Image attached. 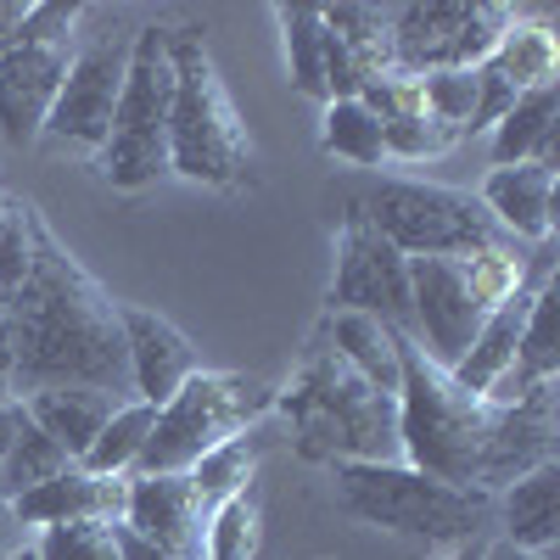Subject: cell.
I'll return each mask as SVG.
<instances>
[{
	"label": "cell",
	"instance_id": "obj_1",
	"mask_svg": "<svg viewBox=\"0 0 560 560\" xmlns=\"http://www.w3.org/2000/svg\"><path fill=\"white\" fill-rule=\"evenodd\" d=\"M0 314L12 325V353H18V398L45 387H96L129 404V348L118 303L102 292L68 247L51 236V224H34L28 264L0 298Z\"/></svg>",
	"mask_w": 560,
	"mask_h": 560
},
{
	"label": "cell",
	"instance_id": "obj_2",
	"mask_svg": "<svg viewBox=\"0 0 560 560\" xmlns=\"http://www.w3.org/2000/svg\"><path fill=\"white\" fill-rule=\"evenodd\" d=\"M275 415L287 420L292 448L314 465H393L398 448V398L376 393L359 370L331 348V337L314 331L292 382L275 387Z\"/></svg>",
	"mask_w": 560,
	"mask_h": 560
},
{
	"label": "cell",
	"instance_id": "obj_3",
	"mask_svg": "<svg viewBox=\"0 0 560 560\" xmlns=\"http://www.w3.org/2000/svg\"><path fill=\"white\" fill-rule=\"evenodd\" d=\"M538 264H527L522 247H499V253H471V258H409V314L415 331L409 342H420L432 364L454 370L471 353L482 319L516 298L527 280L555 275L549 264V242L533 253Z\"/></svg>",
	"mask_w": 560,
	"mask_h": 560
},
{
	"label": "cell",
	"instance_id": "obj_4",
	"mask_svg": "<svg viewBox=\"0 0 560 560\" xmlns=\"http://www.w3.org/2000/svg\"><path fill=\"white\" fill-rule=\"evenodd\" d=\"M499 427V409L465 393L443 364L420 353V342L398 337V448L404 465L454 488L482 482V454ZM482 493V488H477Z\"/></svg>",
	"mask_w": 560,
	"mask_h": 560
},
{
	"label": "cell",
	"instance_id": "obj_5",
	"mask_svg": "<svg viewBox=\"0 0 560 560\" xmlns=\"http://www.w3.org/2000/svg\"><path fill=\"white\" fill-rule=\"evenodd\" d=\"M168 51H174L168 174L230 191V185L247 179V163H253L247 124H242L236 102H230V90H224L197 28H168Z\"/></svg>",
	"mask_w": 560,
	"mask_h": 560
},
{
	"label": "cell",
	"instance_id": "obj_6",
	"mask_svg": "<svg viewBox=\"0 0 560 560\" xmlns=\"http://www.w3.org/2000/svg\"><path fill=\"white\" fill-rule=\"evenodd\" d=\"M331 471H337V504L364 527L409 533L427 544H471L493 522V493L438 482L404 459L393 465L348 459V465H331Z\"/></svg>",
	"mask_w": 560,
	"mask_h": 560
},
{
	"label": "cell",
	"instance_id": "obj_7",
	"mask_svg": "<svg viewBox=\"0 0 560 560\" xmlns=\"http://www.w3.org/2000/svg\"><path fill=\"white\" fill-rule=\"evenodd\" d=\"M264 415H275V382L247 370H197L168 404H158L135 477H185L202 454L253 432Z\"/></svg>",
	"mask_w": 560,
	"mask_h": 560
},
{
	"label": "cell",
	"instance_id": "obj_8",
	"mask_svg": "<svg viewBox=\"0 0 560 560\" xmlns=\"http://www.w3.org/2000/svg\"><path fill=\"white\" fill-rule=\"evenodd\" d=\"M168 113H174V51L168 28H140L129 39V73L113 107L107 147L96 152V168L113 191H147L168 179Z\"/></svg>",
	"mask_w": 560,
	"mask_h": 560
},
{
	"label": "cell",
	"instance_id": "obj_9",
	"mask_svg": "<svg viewBox=\"0 0 560 560\" xmlns=\"http://www.w3.org/2000/svg\"><path fill=\"white\" fill-rule=\"evenodd\" d=\"M359 208L404 258H471V253L522 247L493 224L477 191H454V185L432 179H376Z\"/></svg>",
	"mask_w": 560,
	"mask_h": 560
},
{
	"label": "cell",
	"instance_id": "obj_10",
	"mask_svg": "<svg viewBox=\"0 0 560 560\" xmlns=\"http://www.w3.org/2000/svg\"><path fill=\"white\" fill-rule=\"evenodd\" d=\"M522 12L504 0H420L393 7V73H448L477 68Z\"/></svg>",
	"mask_w": 560,
	"mask_h": 560
},
{
	"label": "cell",
	"instance_id": "obj_11",
	"mask_svg": "<svg viewBox=\"0 0 560 560\" xmlns=\"http://www.w3.org/2000/svg\"><path fill=\"white\" fill-rule=\"evenodd\" d=\"M331 308L376 314L387 331H398V337L415 331V314H409V258L364 219L359 202L342 213V230H337Z\"/></svg>",
	"mask_w": 560,
	"mask_h": 560
},
{
	"label": "cell",
	"instance_id": "obj_12",
	"mask_svg": "<svg viewBox=\"0 0 560 560\" xmlns=\"http://www.w3.org/2000/svg\"><path fill=\"white\" fill-rule=\"evenodd\" d=\"M129 39L124 34H102V39L73 45L68 79L57 90V107H51V118H45V135L51 140H62V147H84V152L107 147L113 107H118V90H124V73H129Z\"/></svg>",
	"mask_w": 560,
	"mask_h": 560
},
{
	"label": "cell",
	"instance_id": "obj_13",
	"mask_svg": "<svg viewBox=\"0 0 560 560\" xmlns=\"http://www.w3.org/2000/svg\"><path fill=\"white\" fill-rule=\"evenodd\" d=\"M73 62V39H18L0 51V140L34 147Z\"/></svg>",
	"mask_w": 560,
	"mask_h": 560
},
{
	"label": "cell",
	"instance_id": "obj_14",
	"mask_svg": "<svg viewBox=\"0 0 560 560\" xmlns=\"http://www.w3.org/2000/svg\"><path fill=\"white\" fill-rule=\"evenodd\" d=\"M208 516L213 510L202 504L191 477H129L124 488V527L179 560H202Z\"/></svg>",
	"mask_w": 560,
	"mask_h": 560
},
{
	"label": "cell",
	"instance_id": "obj_15",
	"mask_svg": "<svg viewBox=\"0 0 560 560\" xmlns=\"http://www.w3.org/2000/svg\"><path fill=\"white\" fill-rule=\"evenodd\" d=\"M118 325H124V348H129V393L140 404H168L185 382L202 370L191 337L168 325L163 314L140 308V303H118Z\"/></svg>",
	"mask_w": 560,
	"mask_h": 560
},
{
	"label": "cell",
	"instance_id": "obj_16",
	"mask_svg": "<svg viewBox=\"0 0 560 560\" xmlns=\"http://www.w3.org/2000/svg\"><path fill=\"white\" fill-rule=\"evenodd\" d=\"M538 465H555V387L533 393L527 404H510L499 409V427L488 438L482 454V493H504L510 482H522Z\"/></svg>",
	"mask_w": 560,
	"mask_h": 560
},
{
	"label": "cell",
	"instance_id": "obj_17",
	"mask_svg": "<svg viewBox=\"0 0 560 560\" xmlns=\"http://www.w3.org/2000/svg\"><path fill=\"white\" fill-rule=\"evenodd\" d=\"M477 202L493 213V224L504 236L522 242V247H544L555 236V168H544V163L488 168Z\"/></svg>",
	"mask_w": 560,
	"mask_h": 560
},
{
	"label": "cell",
	"instance_id": "obj_18",
	"mask_svg": "<svg viewBox=\"0 0 560 560\" xmlns=\"http://www.w3.org/2000/svg\"><path fill=\"white\" fill-rule=\"evenodd\" d=\"M124 488L129 477H96L84 465H68L62 477L23 493L12 504L18 527H57V522H124Z\"/></svg>",
	"mask_w": 560,
	"mask_h": 560
},
{
	"label": "cell",
	"instance_id": "obj_19",
	"mask_svg": "<svg viewBox=\"0 0 560 560\" xmlns=\"http://www.w3.org/2000/svg\"><path fill=\"white\" fill-rule=\"evenodd\" d=\"M493 516L504 527V544L555 560V549H560V465H538L522 482H510L493 499Z\"/></svg>",
	"mask_w": 560,
	"mask_h": 560
},
{
	"label": "cell",
	"instance_id": "obj_20",
	"mask_svg": "<svg viewBox=\"0 0 560 560\" xmlns=\"http://www.w3.org/2000/svg\"><path fill=\"white\" fill-rule=\"evenodd\" d=\"M23 409H28L34 427L51 438V443H62L68 459L79 465L90 454V443L102 438V427L113 420L118 398L113 393H96V387H45V393H28Z\"/></svg>",
	"mask_w": 560,
	"mask_h": 560
},
{
	"label": "cell",
	"instance_id": "obj_21",
	"mask_svg": "<svg viewBox=\"0 0 560 560\" xmlns=\"http://www.w3.org/2000/svg\"><path fill=\"white\" fill-rule=\"evenodd\" d=\"M549 280V275H544ZM544 280H527V287L516 292V298H504L488 319H482V331H477V342H471V353H465L448 376L465 387V393H488L504 370H510V359H516V337H522V319H527V308H533V292L544 287Z\"/></svg>",
	"mask_w": 560,
	"mask_h": 560
},
{
	"label": "cell",
	"instance_id": "obj_22",
	"mask_svg": "<svg viewBox=\"0 0 560 560\" xmlns=\"http://www.w3.org/2000/svg\"><path fill=\"white\" fill-rule=\"evenodd\" d=\"M555 135H560V84L527 90V96L493 124V168H510V163L555 168Z\"/></svg>",
	"mask_w": 560,
	"mask_h": 560
},
{
	"label": "cell",
	"instance_id": "obj_23",
	"mask_svg": "<svg viewBox=\"0 0 560 560\" xmlns=\"http://www.w3.org/2000/svg\"><path fill=\"white\" fill-rule=\"evenodd\" d=\"M319 331L331 337V348L359 370L370 387L398 398V331H387L376 314H353V308H331L319 319Z\"/></svg>",
	"mask_w": 560,
	"mask_h": 560
},
{
	"label": "cell",
	"instance_id": "obj_24",
	"mask_svg": "<svg viewBox=\"0 0 560 560\" xmlns=\"http://www.w3.org/2000/svg\"><path fill=\"white\" fill-rule=\"evenodd\" d=\"M488 68H493L510 90H516V96H527V90H544V84H560V79H555V73H560V39H555L549 23L516 18V23L504 28V39L493 45Z\"/></svg>",
	"mask_w": 560,
	"mask_h": 560
},
{
	"label": "cell",
	"instance_id": "obj_25",
	"mask_svg": "<svg viewBox=\"0 0 560 560\" xmlns=\"http://www.w3.org/2000/svg\"><path fill=\"white\" fill-rule=\"evenodd\" d=\"M319 12L325 28L342 39L359 84L393 73V7H319Z\"/></svg>",
	"mask_w": 560,
	"mask_h": 560
},
{
	"label": "cell",
	"instance_id": "obj_26",
	"mask_svg": "<svg viewBox=\"0 0 560 560\" xmlns=\"http://www.w3.org/2000/svg\"><path fill=\"white\" fill-rule=\"evenodd\" d=\"M319 147L353 163V168H382L387 163V135L382 118L370 113L359 96L353 102H325V124H319Z\"/></svg>",
	"mask_w": 560,
	"mask_h": 560
},
{
	"label": "cell",
	"instance_id": "obj_27",
	"mask_svg": "<svg viewBox=\"0 0 560 560\" xmlns=\"http://www.w3.org/2000/svg\"><path fill=\"white\" fill-rule=\"evenodd\" d=\"M152 420H158L152 404H140V398L118 404L113 420L102 427V438L90 443V454L79 465H84V471H96V477H135L140 448H147V438H152Z\"/></svg>",
	"mask_w": 560,
	"mask_h": 560
},
{
	"label": "cell",
	"instance_id": "obj_28",
	"mask_svg": "<svg viewBox=\"0 0 560 560\" xmlns=\"http://www.w3.org/2000/svg\"><path fill=\"white\" fill-rule=\"evenodd\" d=\"M280 39H287V73L303 96L325 102V18L319 7H275Z\"/></svg>",
	"mask_w": 560,
	"mask_h": 560
},
{
	"label": "cell",
	"instance_id": "obj_29",
	"mask_svg": "<svg viewBox=\"0 0 560 560\" xmlns=\"http://www.w3.org/2000/svg\"><path fill=\"white\" fill-rule=\"evenodd\" d=\"M68 465H73L68 448L51 443V438H45L34 420H28L23 438H18L7 454H0V493H7V504H18L23 493H34V488H45L51 477H62Z\"/></svg>",
	"mask_w": 560,
	"mask_h": 560
},
{
	"label": "cell",
	"instance_id": "obj_30",
	"mask_svg": "<svg viewBox=\"0 0 560 560\" xmlns=\"http://www.w3.org/2000/svg\"><path fill=\"white\" fill-rule=\"evenodd\" d=\"M258 454H264V443L253 438V432H242V438H230L224 448H213V454H202L191 471L197 482V493H202V504L213 510V504H224V499H236V493H247L253 488V471H258Z\"/></svg>",
	"mask_w": 560,
	"mask_h": 560
},
{
	"label": "cell",
	"instance_id": "obj_31",
	"mask_svg": "<svg viewBox=\"0 0 560 560\" xmlns=\"http://www.w3.org/2000/svg\"><path fill=\"white\" fill-rule=\"evenodd\" d=\"M258 527H264V504L258 493H236L213 504L208 516V538H202V560H253L258 555Z\"/></svg>",
	"mask_w": 560,
	"mask_h": 560
},
{
	"label": "cell",
	"instance_id": "obj_32",
	"mask_svg": "<svg viewBox=\"0 0 560 560\" xmlns=\"http://www.w3.org/2000/svg\"><path fill=\"white\" fill-rule=\"evenodd\" d=\"M39 560H118V522H57L34 538Z\"/></svg>",
	"mask_w": 560,
	"mask_h": 560
},
{
	"label": "cell",
	"instance_id": "obj_33",
	"mask_svg": "<svg viewBox=\"0 0 560 560\" xmlns=\"http://www.w3.org/2000/svg\"><path fill=\"white\" fill-rule=\"evenodd\" d=\"M415 84H420V107H427L438 124H448L454 135L471 129V113H477V73H471V68L415 73Z\"/></svg>",
	"mask_w": 560,
	"mask_h": 560
},
{
	"label": "cell",
	"instance_id": "obj_34",
	"mask_svg": "<svg viewBox=\"0 0 560 560\" xmlns=\"http://www.w3.org/2000/svg\"><path fill=\"white\" fill-rule=\"evenodd\" d=\"M382 135H387V158H404V163H420V158H443V152H454V147H459V135H454L448 124H438L427 107H420V113H409V118H393V124H382Z\"/></svg>",
	"mask_w": 560,
	"mask_h": 560
},
{
	"label": "cell",
	"instance_id": "obj_35",
	"mask_svg": "<svg viewBox=\"0 0 560 560\" xmlns=\"http://www.w3.org/2000/svg\"><path fill=\"white\" fill-rule=\"evenodd\" d=\"M0 398H18V353H12V325L0 314Z\"/></svg>",
	"mask_w": 560,
	"mask_h": 560
},
{
	"label": "cell",
	"instance_id": "obj_36",
	"mask_svg": "<svg viewBox=\"0 0 560 560\" xmlns=\"http://www.w3.org/2000/svg\"><path fill=\"white\" fill-rule=\"evenodd\" d=\"M23 427H28V409H23V398H0V454H7V448L23 438Z\"/></svg>",
	"mask_w": 560,
	"mask_h": 560
},
{
	"label": "cell",
	"instance_id": "obj_37",
	"mask_svg": "<svg viewBox=\"0 0 560 560\" xmlns=\"http://www.w3.org/2000/svg\"><path fill=\"white\" fill-rule=\"evenodd\" d=\"M118 560H179V555H168V549L147 544L140 533H129V527L118 522Z\"/></svg>",
	"mask_w": 560,
	"mask_h": 560
},
{
	"label": "cell",
	"instance_id": "obj_38",
	"mask_svg": "<svg viewBox=\"0 0 560 560\" xmlns=\"http://www.w3.org/2000/svg\"><path fill=\"white\" fill-rule=\"evenodd\" d=\"M18 544H23V527H18V516H12L7 493H0V555H12Z\"/></svg>",
	"mask_w": 560,
	"mask_h": 560
},
{
	"label": "cell",
	"instance_id": "obj_39",
	"mask_svg": "<svg viewBox=\"0 0 560 560\" xmlns=\"http://www.w3.org/2000/svg\"><path fill=\"white\" fill-rule=\"evenodd\" d=\"M482 560H549V555H533V549H516V544L493 538V544H482Z\"/></svg>",
	"mask_w": 560,
	"mask_h": 560
},
{
	"label": "cell",
	"instance_id": "obj_40",
	"mask_svg": "<svg viewBox=\"0 0 560 560\" xmlns=\"http://www.w3.org/2000/svg\"><path fill=\"white\" fill-rule=\"evenodd\" d=\"M454 560H482V544H477V538H471V544H459V555H454Z\"/></svg>",
	"mask_w": 560,
	"mask_h": 560
},
{
	"label": "cell",
	"instance_id": "obj_41",
	"mask_svg": "<svg viewBox=\"0 0 560 560\" xmlns=\"http://www.w3.org/2000/svg\"><path fill=\"white\" fill-rule=\"evenodd\" d=\"M0 560H39V555H34V544H18L12 555H0Z\"/></svg>",
	"mask_w": 560,
	"mask_h": 560
},
{
	"label": "cell",
	"instance_id": "obj_42",
	"mask_svg": "<svg viewBox=\"0 0 560 560\" xmlns=\"http://www.w3.org/2000/svg\"><path fill=\"white\" fill-rule=\"evenodd\" d=\"M0 197H7V191H0Z\"/></svg>",
	"mask_w": 560,
	"mask_h": 560
}]
</instances>
